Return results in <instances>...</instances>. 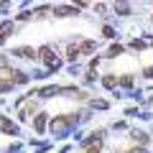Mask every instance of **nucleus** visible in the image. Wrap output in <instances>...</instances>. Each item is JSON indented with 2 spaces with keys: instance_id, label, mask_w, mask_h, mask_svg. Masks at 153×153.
<instances>
[{
  "instance_id": "0eeeda50",
  "label": "nucleus",
  "mask_w": 153,
  "mask_h": 153,
  "mask_svg": "<svg viewBox=\"0 0 153 153\" xmlns=\"http://www.w3.org/2000/svg\"><path fill=\"white\" fill-rule=\"evenodd\" d=\"M94 49H97V46H94V41H84V44L79 46V54H82V51H84V54H89V51H94Z\"/></svg>"
},
{
  "instance_id": "423d86ee",
  "label": "nucleus",
  "mask_w": 153,
  "mask_h": 153,
  "mask_svg": "<svg viewBox=\"0 0 153 153\" xmlns=\"http://www.w3.org/2000/svg\"><path fill=\"white\" fill-rule=\"evenodd\" d=\"M10 82H18V84H26V82H28V76H26V74H21V71H13V76H10Z\"/></svg>"
},
{
  "instance_id": "f3484780",
  "label": "nucleus",
  "mask_w": 153,
  "mask_h": 153,
  "mask_svg": "<svg viewBox=\"0 0 153 153\" xmlns=\"http://www.w3.org/2000/svg\"><path fill=\"white\" fill-rule=\"evenodd\" d=\"M143 74H146V76H153V66H148V69L143 71Z\"/></svg>"
},
{
  "instance_id": "f8f14e48",
  "label": "nucleus",
  "mask_w": 153,
  "mask_h": 153,
  "mask_svg": "<svg viewBox=\"0 0 153 153\" xmlns=\"http://www.w3.org/2000/svg\"><path fill=\"white\" fill-rule=\"evenodd\" d=\"M10 87H13V82H8V79H0V92H8Z\"/></svg>"
},
{
  "instance_id": "f257e3e1",
  "label": "nucleus",
  "mask_w": 153,
  "mask_h": 153,
  "mask_svg": "<svg viewBox=\"0 0 153 153\" xmlns=\"http://www.w3.org/2000/svg\"><path fill=\"white\" fill-rule=\"evenodd\" d=\"M74 117H76V115H61L59 120H54V123H51L54 133H56V130H64V128H69L71 123H74Z\"/></svg>"
},
{
  "instance_id": "dca6fc26",
  "label": "nucleus",
  "mask_w": 153,
  "mask_h": 153,
  "mask_svg": "<svg viewBox=\"0 0 153 153\" xmlns=\"http://www.w3.org/2000/svg\"><path fill=\"white\" fill-rule=\"evenodd\" d=\"M87 153H100V143H97V146H92V148H87Z\"/></svg>"
},
{
  "instance_id": "20e7f679",
  "label": "nucleus",
  "mask_w": 153,
  "mask_h": 153,
  "mask_svg": "<svg viewBox=\"0 0 153 153\" xmlns=\"http://www.w3.org/2000/svg\"><path fill=\"white\" fill-rule=\"evenodd\" d=\"M3 133H8V135H16V133H18V125H16V123L3 120Z\"/></svg>"
},
{
  "instance_id": "2eb2a0df",
  "label": "nucleus",
  "mask_w": 153,
  "mask_h": 153,
  "mask_svg": "<svg viewBox=\"0 0 153 153\" xmlns=\"http://www.w3.org/2000/svg\"><path fill=\"white\" fill-rule=\"evenodd\" d=\"M102 33H105V36H107V38H112V36H115V31H112V28H110V26H105V28H102Z\"/></svg>"
},
{
  "instance_id": "a211bd4d",
  "label": "nucleus",
  "mask_w": 153,
  "mask_h": 153,
  "mask_svg": "<svg viewBox=\"0 0 153 153\" xmlns=\"http://www.w3.org/2000/svg\"><path fill=\"white\" fill-rule=\"evenodd\" d=\"M130 153H143V151H140V148H138V151H130Z\"/></svg>"
},
{
  "instance_id": "7ed1b4c3",
  "label": "nucleus",
  "mask_w": 153,
  "mask_h": 153,
  "mask_svg": "<svg viewBox=\"0 0 153 153\" xmlns=\"http://www.w3.org/2000/svg\"><path fill=\"white\" fill-rule=\"evenodd\" d=\"M33 125H36V133H44V128H46V115H44V112H41V115H36Z\"/></svg>"
},
{
  "instance_id": "ddd939ff",
  "label": "nucleus",
  "mask_w": 153,
  "mask_h": 153,
  "mask_svg": "<svg viewBox=\"0 0 153 153\" xmlns=\"http://www.w3.org/2000/svg\"><path fill=\"white\" fill-rule=\"evenodd\" d=\"M123 54V46L117 44V46H112V49H110V56H120Z\"/></svg>"
},
{
  "instance_id": "39448f33",
  "label": "nucleus",
  "mask_w": 153,
  "mask_h": 153,
  "mask_svg": "<svg viewBox=\"0 0 153 153\" xmlns=\"http://www.w3.org/2000/svg\"><path fill=\"white\" fill-rule=\"evenodd\" d=\"M16 56H26V59H36L33 49H16Z\"/></svg>"
},
{
  "instance_id": "4468645a",
  "label": "nucleus",
  "mask_w": 153,
  "mask_h": 153,
  "mask_svg": "<svg viewBox=\"0 0 153 153\" xmlns=\"http://www.w3.org/2000/svg\"><path fill=\"white\" fill-rule=\"evenodd\" d=\"M120 84H123V87H130V84H133V79H130V76L125 74V76H123V79H120Z\"/></svg>"
},
{
  "instance_id": "6e6552de",
  "label": "nucleus",
  "mask_w": 153,
  "mask_h": 153,
  "mask_svg": "<svg viewBox=\"0 0 153 153\" xmlns=\"http://www.w3.org/2000/svg\"><path fill=\"white\" fill-rule=\"evenodd\" d=\"M10 31H13V26H10V23H3V26H0V44L5 41V33H10Z\"/></svg>"
},
{
  "instance_id": "9b49d317",
  "label": "nucleus",
  "mask_w": 153,
  "mask_h": 153,
  "mask_svg": "<svg viewBox=\"0 0 153 153\" xmlns=\"http://www.w3.org/2000/svg\"><path fill=\"white\" fill-rule=\"evenodd\" d=\"M56 92H59V87H44L38 94H41V97H49V94H56Z\"/></svg>"
},
{
  "instance_id": "f03ea898",
  "label": "nucleus",
  "mask_w": 153,
  "mask_h": 153,
  "mask_svg": "<svg viewBox=\"0 0 153 153\" xmlns=\"http://www.w3.org/2000/svg\"><path fill=\"white\" fill-rule=\"evenodd\" d=\"M54 13H56V16H76L79 10H76V8H69V5H56Z\"/></svg>"
},
{
  "instance_id": "9d476101",
  "label": "nucleus",
  "mask_w": 153,
  "mask_h": 153,
  "mask_svg": "<svg viewBox=\"0 0 153 153\" xmlns=\"http://www.w3.org/2000/svg\"><path fill=\"white\" fill-rule=\"evenodd\" d=\"M102 84H105V87H107V89H112V87H115V84H117V82H115V76H112V74H107V76H105V79H102Z\"/></svg>"
},
{
  "instance_id": "1a4fd4ad",
  "label": "nucleus",
  "mask_w": 153,
  "mask_h": 153,
  "mask_svg": "<svg viewBox=\"0 0 153 153\" xmlns=\"http://www.w3.org/2000/svg\"><path fill=\"white\" fill-rule=\"evenodd\" d=\"M76 56H79V46H69V51H66V59H71V61H74Z\"/></svg>"
}]
</instances>
